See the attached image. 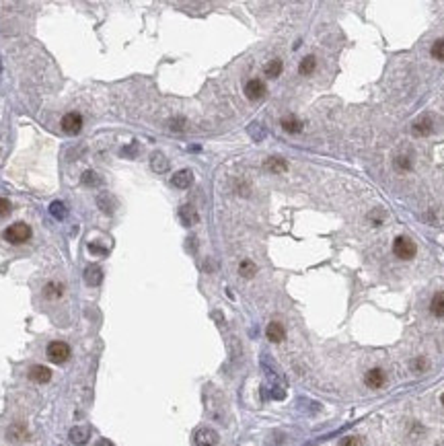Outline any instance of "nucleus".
I'll return each mask as SVG.
<instances>
[{
  "label": "nucleus",
  "instance_id": "f257e3e1",
  "mask_svg": "<svg viewBox=\"0 0 444 446\" xmlns=\"http://www.w3.org/2000/svg\"><path fill=\"white\" fill-rule=\"evenodd\" d=\"M4 239L13 245H21L31 239V229L25 222H15L4 231Z\"/></svg>",
  "mask_w": 444,
  "mask_h": 446
},
{
  "label": "nucleus",
  "instance_id": "f03ea898",
  "mask_svg": "<svg viewBox=\"0 0 444 446\" xmlns=\"http://www.w3.org/2000/svg\"><path fill=\"white\" fill-rule=\"evenodd\" d=\"M393 251L395 255L399 257V259H413L416 257V243H413L411 239H407V236H397V239L393 241Z\"/></svg>",
  "mask_w": 444,
  "mask_h": 446
},
{
  "label": "nucleus",
  "instance_id": "7ed1b4c3",
  "mask_svg": "<svg viewBox=\"0 0 444 446\" xmlns=\"http://www.w3.org/2000/svg\"><path fill=\"white\" fill-rule=\"evenodd\" d=\"M47 358L54 364H64L70 358V345L64 341H52L47 345Z\"/></svg>",
  "mask_w": 444,
  "mask_h": 446
},
{
  "label": "nucleus",
  "instance_id": "20e7f679",
  "mask_svg": "<svg viewBox=\"0 0 444 446\" xmlns=\"http://www.w3.org/2000/svg\"><path fill=\"white\" fill-rule=\"evenodd\" d=\"M60 126H62V132H64V134H68V136H76L78 132L83 130V117L78 115L76 111H70V113H66V115L62 117Z\"/></svg>",
  "mask_w": 444,
  "mask_h": 446
},
{
  "label": "nucleus",
  "instance_id": "39448f33",
  "mask_svg": "<svg viewBox=\"0 0 444 446\" xmlns=\"http://www.w3.org/2000/svg\"><path fill=\"white\" fill-rule=\"evenodd\" d=\"M29 438H31V434H29V428L25 424H13L11 428L6 430V440L13 442V444H25Z\"/></svg>",
  "mask_w": 444,
  "mask_h": 446
},
{
  "label": "nucleus",
  "instance_id": "423d86ee",
  "mask_svg": "<svg viewBox=\"0 0 444 446\" xmlns=\"http://www.w3.org/2000/svg\"><path fill=\"white\" fill-rule=\"evenodd\" d=\"M193 442L195 446H216L218 444V434L212 428H200L193 434Z\"/></svg>",
  "mask_w": 444,
  "mask_h": 446
},
{
  "label": "nucleus",
  "instance_id": "0eeeda50",
  "mask_svg": "<svg viewBox=\"0 0 444 446\" xmlns=\"http://www.w3.org/2000/svg\"><path fill=\"white\" fill-rule=\"evenodd\" d=\"M245 95H247V99H251V101H259V99L265 97V85L259 81V78H251V81L245 85Z\"/></svg>",
  "mask_w": 444,
  "mask_h": 446
},
{
  "label": "nucleus",
  "instance_id": "6e6552de",
  "mask_svg": "<svg viewBox=\"0 0 444 446\" xmlns=\"http://www.w3.org/2000/svg\"><path fill=\"white\" fill-rule=\"evenodd\" d=\"M27 376H29V379H31L33 382H39V384H43V382H47L49 379H52V370H49L47 366L35 364V366H31V368H29Z\"/></svg>",
  "mask_w": 444,
  "mask_h": 446
},
{
  "label": "nucleus",
  "instance_id": "1a4fd4ad",
  "mask_svg": "<svg viewBox=\"0 0 444 446\" xmlns=\"http://www.w3.org/2000/svg\"><path fill=\"white\" fill-rule=\"evenodd\" d=\"M88 438H91V428H88V425H74L70 430V442L76 446L86 444Z\"/></svg>",
  "mask_w": 444,
  "mask_h": 446
},
{
  "label": "nucleus",
  "instance_id": "9d476101",
  "mask_svg": "<svg viewBox=\"0 0 444 446\" xmlns=\"http://www.w3.org/2000/svg\"><path fill=\"white\" fill-rule=\"evenodd\" d=\"M364 382H366L368 389H381L384 384V372L381 368H372L366 372V376H364Z\"/></svg>",
  "mask_w": 444,
  "mask_h": 446
},
{
  "label": "nucleus",
  "instance_id": "9b49d317",
  "mask_svg": "<svg viewBox=\"0 0 444 446\" xmlns=\"http://www.w3.org/2000/svg\"><path fill=\"white\" fill-rule=\"evenodd\" d=\"M413 134L416 136H430L432 134V130H434V124H432V117L430 115H423V117H420V120L413 124Z\"/></svg>",
  "mask_w": 444,
  "mask_h": 446
},
{
  "label": "nucleus",
  "instance_id": "f8f14e48",
  "mask_svg": "<svg viewBox=\"0 0 444 446\" xmlns=\"http://www.w3.org/2000/svg\"><path fill=\"white\" fill-rule=\"evenodd\" d=\"M171 183H173L175 187H179V190H185V187H190V185L193 183V175H191V171H187V169L177 171V173L171 177Z\"/></svg>",
  "mask_w": 444,
  "mask_h": 446
},
{
  "label": "nucleus",
  "instance_id": "ddd939ff",
  "mask_svg": "<svg viewBox=\"0 0 444 446\" xmlns=\"http://www.w3.org/2000/svg\"><path fill=\"white\" fill-rule=\"evenodd\" d=\"M265 335H268L270 341L280 343V341H284V338H286V331H284L282 323H275V321H274V323L268 325V329H265Z\"/></svg>",
  "mask_w": 444,
  "mask_h": 446
},
{
  "label": "nucleus",
  "instance_id": "4468645a",
  "mask_svg": "<svg viewBox=\"0 0 444 446\" xmlns=\"http://www.w3.org/2000/svg\"><path fill=\"white\" fill-rule=\"evenodd\" d=\"M101 280H103V272H101V267H99V265H88L85 270V282L88 286L101 284Z\"/></svg>",
  "mask_w": 444,
  "mask_h": 446
},
{
  "label": "nucleus",
  "instance_id": "2eb2a0df",
  "mask_svg": "<svg viewBox=\"0 0 444 446\" xmlns=\"http://www.w3.org/2000/svg\"><path fill=\"white\" fill-rule=\"evenodd\" d=\"M430 313L434 317H438V319H442V317H444V292H436V294H434V298L430 302Z\"/></svg>",
  "mask_w": 444,
  "mask_h": 446
},
{
  "label": "nucleus",
  "instance_id": "dca6fc26",
  "mask_svg": "<svg viewBox=\"0 0 444 446\" xmlns=\"http://www.w3.org/2000/svg\"><path fill=\"white\" fill-rule=\"evenodd\" d=\"M179 218L183 220L185 226H191L197 222V212H195V208L193 206H181V210H179Z\"/></svg>",
  "mask_w": 444,
  "mask_h": 446
},
{
  "label": "nucleus",
  "instance_id": "f3484780",
  "mask_svg": "<svg viewBox=\"0 0 444 446\" xmlns=\"http://www.w3.org/2000/svg\"><path fill=\"white\" fill-rule=\"evenodd\" d=\"M64 294V286L58 284V282H49L45 288H43V296L45 298H60Z\"/></svg>",
  "mask_w": 444,
  "mask_h": 446
},
{
  "label": "nucleus",
  "instance_id": "a211bd4d",
  "mask_svg": "<svg viewBox=\"0 0 444 446\" xmlns=\"http://www.w3.org/2000/svg\"><path fill=\"white\" fill-rule=\"evenodd\" d=\"M282 127L288 134H298L302 130V124L296 120V117H284V120H282Z\"/></svg>",
  "mask_w": 444,
  "mask_h": 446
},
{
  "label": "nucleus",
  "instance_id": "6ab92c4d",
  "mask_svg": "<svg viewBox=\"0 0 444 446\" xmlns=\"http://www.w3.org/2000/svg\"><path fill=\"white\" fill-rule=\"evenodd\" d=\"M315 66H317V60H315V56H307V58H302V62H300V66H298V70H300V74L309 76V74H313V72H315Z\"/></svg>",
  "mask_w": 444,
  "mask_h": 446
},
{
  "label": "nucleus",
  "instance_id": "aec40b11",
  "mask_svg": "<svg viewBox=\"0 0 444 446\" xmlns=\"http://www.w3.org/2000/svg\"><path fill=\"white\" fill-rule=\"evenodd\" d=\"M282 74V60H270L268 64H265V76H270V78H275V76H280Z\"/></svg>",
  "mask_w": 444,
  "mask_h": 446
},
{
  "label": "nucleus",
  "instance_id": "412c9836",
  "mask_svg": "<svg viewBox=\"0 0 444 446\" xmlns=\"http://www.w3.org/2000/svg\"><path fill=\"white\" fill-rule=\"evenodd\" d=\"M265 167H268L270 171H274V173H284L286 169H288V165H286V161H282V158H278V156L270 158V161L265 163Z\"/></svg>",
  "mask_w": 444,
  "mask_h": 446
},
{
  "label": "nucleus",
  "instance_id": "4be33fe9",
  "mask_svg": "<svg viewBox=\"0 0 444 446\" xmlns=\"http://www.w3.org/2000/svg\"><path fill=\"white\" fill-rule=\"evenodd\" d=\"M49 214H52L56 220H62V218H66L68 210H66V206L62 202H52V206H49Z\"/></svg>",
  "mask_w": 444,
  "mask_h": 446
},
{
  "label": "nucleus",
  "instance_id": "5701e85b",
  "mask_svg": "<svg viewBox=\"0 0 444 446\" xmlns=\"http://www.w3.org/2000/svg\"><path fill=\"white\" fill-rule=\"evenodd\" d=\"M239 272H241V276H243V277H253L255 274H257V267H255V263H253V261L245 259V261L239 265Z\"/></svg>",
  "mask_w": 444,
  "mask_h": 446
},
{
  "label": "nucleus",
  "instance_id": "b1692460",
  "mask_svg": "<svg viewBox=\"0 0 444 446\" xmlns=\"http://www.w3.org/2000/svg\"><path fill=\"white\" fill-rule=\"evenodd\" d=\"M167 167H169L167 158H165L161 152H156V154L152 156V169H154L156 173H163V171H167Z\"/></svg>",
  "mask_w": 444,
  "mask_h": 446
},
{
  "label": "nucleus",
  "instance_id": "393cba45",
  "mask_svg": "<svg viewBox=\"0 0 444 446\" xmlns=\"http://www.w3.org/2000/svg\"><path fill=\"white\" fill-rule=\"evenodd\" d=\"M432 56L436 58V60L444 62V39H438V42H434V45H432Z\"/></svg>",
  "mask_w": 444,
  "mask_h": 446
},
{
  "label": "nucleus",
  "instance_id": "a878e982",
  "mask_svg": "<svg viewBox=\"0 0 444 446\" xmlns=\"http://www.w3.org/2000/svg\"><path fill=\"white\" fill-rule=\"evenodd\" d=\"M339 446H364V442L358 436H348V438H341Z\"/></svg>",
  "mask_w": 444,
  "mask_h": 446
},
{
  "label": "nucleus",
  "instance_id": "bb28decb",
  "mask_svg": "<svg viewBox=\"0 0 444 446\" xmlns=\"http://www.w3.org/2000/svg\"><path fill=\"white\" fill-rule=\"evenodd\" d=\"M83 183H85V185H91V187L97 185V183H99L97 173H95V171H86V173L83 175Z\"/></svg>",
  "mask_w": 444,
  "mask_h": 446
},
{
  "label": "nucleus",
  "instance_id": "cd10ccee",
  "mask_svg": "<svg viewBox=\"0 0 444 446\" xmlns=\"http://www.w3.org/2000/svg\"><path fill=\"white\" fill-rule=\"evenodd\" d=\"M395 167H397V169H401V171H409L411 169V161L407 156H399L397 161H395Z\"/></svg>",
  "mask_w": 444,
  "mask_h": 446
},
{
  "label": "nucleus",
  "instance_id": "c85d7f7f",
  "mask_svg": "<svg viewBox=\"0 0 444 446\" xmlns=\"http://www.w3.org/2000/svg\"><path fill=\"white\" fill-rule=\"evenodd\" d=\"M11 202L6 200V197H0V218H4V216H8L11 214Z\"/></svg>",
  "mask_w": 444,
  "mask_h": 446
},
{
  "label": "nucleus",
  "instance_id": "c756f323",
  "mask_svg": "<svg viewBox=\"0 0 444 446\" xmlns=\"http://www.w3.org/2000/svg\"><path fill=\"white\" fill-rule=\"evenodd\" d=\"M426 368H428V362L423 358H418L416 362H413V370H416V372H423Z\"/></svg>",
  "mask_w": 444,
  "mask_h": 446
},
{
  "label": "nucleus",
  "instance_id": "7c9ffc66",
  "mask_svg": "<svg viewBox=\"0 0 444 446\" xmlns=\"http://www.w3.org/2000/svg\"><path fill=\"white\" fill-rule=\"evenodd\" d=\"M97 446H115V444L111 440H107V438H101V440L97 442Z\"/></svg>",
  "mask_w": 444,
  "mask_h": 446
},
{
  "label": "nucleus",
  "instance_id": "2f4dec72",
  "mask_svg": "<svg viewBox=\"0 0 444 446\" xmlns=\"http://www.w3.org/2000/svg\"><path fill=\"white\" fill-rule=\"evenodd\" d=\"M440 401H442V405H444V395H442V397H440Z\"/></svg>",
  "mask_w": 444,
  "mask_h": 446
}]
</instances>
